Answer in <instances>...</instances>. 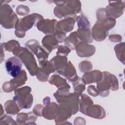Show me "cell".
I'll use <instances>...</instances> for the list:
<instances>
[{"instance_id": "cell-10", "label": "cell", "mask_w": 125, "mask_h": 125, "mask_svg": "<svg viewBox=\"0 0 125 125\" xmlns=\"http://www.w3.org/2000/svg\"><path fill=\"white\" fill-rule=\"evenodd\" d=\"M5 67L7 73L12 77H17L21 71V60L17 57H12L5 62Z\"/></svg>"}, {"instance_id": "cell-12", "label": "cell", "mask_w": 125, "mask_h": 125, "mask_svg": "<svg viewBox=\"0 0 125 125\" xmlns=\"http://www.w3.org/2000/svg\"><path fill=\"white\" fill-rule=\"evenodd\" d=\"M76 53L80 57H88L92 56L95 52V47L88 43L81 42L76 47Z\"/></svg>"}, {"instance_id": "cell-17", "label": "cell", "mask_w": 125, "mask_h": 125, "mask_svg": "<svg viewBox=\"0 0 125 125\" xmlns=\"http://www.w3.org/2000/svg\"><path fill=\"white\" fill-rule=\"evenodd\" d=\"M55 69L60 74H62L68 62L66 56L57 55L53 57L50 61Z\"/></svg>"}, {"instance_id": "cell-16", "label": "cell", "mask_w": 125, "mask_h": 125, "mask_svg": "<svg viewBox=\"0 0 125 125\" xmlns=\"http://www.w3.org/2000/svg\"><path fill=\"white\" fill-rule=\"evenodd\" d=\"M102 73L99 70H95L91 72H85L83 76L82 81L85 84L93 83H98L102 79Z\"/></svg>"}, {"instance_id": "cell-27", "label": "cell", "mask_w": 125, "mask_h": 125, "mask_svg": "<svg viewBox=\"0 0 125 125\" xmlns=\"http://www.w3.org/2000/svg\"><path fill=\"white\" fill-rule=\"evenodd\" d=\"M77 20L78 22V29L83 30L90 29V22L83 14H82L77 17Z\"/></svg>"}, {"instance_id": "cell-7", "label": "cell", "mask_w": 125, "mask_h": 125, "mask_svg": "<svg viewBox=\"0 0 125 125\" xmlns=\"http://www.w3.org/2000/svg\"><path fill=\"white\" fill-rule=\"evenodd\" d=\"M31 88L27 86L15 90L13 100L17 103L20 108H29L32 105L33 98L30 94Z\"/></svg>"}, {"instance_id": "cell-23", "label": "cell", "mask_w": 125, "mask_h": 125, "mask_svg": "<svg viewBox=\"0 0 125 125\" xmlns=\"http://www.w3.org/2000/svg\"><path fill=\"white\" fill-rule=\"evenodd\" d=\"M37 117L33 112H30L28 113H21L17 115V121L19 124H24L26 121H36Z\"/></svg>"}, {"instance_id": "cell-28", "label": "cell", "mask_w": 125, "mask_h": 125, "mask_svg": "<svg viewBox=\"0 0 125 125\" xmlns=\"http://www.w3.org/2000/svg\"><path fill=\"white\" fill-rule=\"evenodd\" d=\"M0 47H2L5 50L13 52L17 48L20 47V45L17 41L11 40L7 42L1 43Z\"/></svg>"}, {"instance_id": "cell-31", "label": "cell", "mask_w": 125, "mask_h": 125, "mask_svg": "<svg viewBox=\"0 0 125 125\" xmlns=\"http://www.w3.org/2000/svg\"><path fill=\"white\" fill-rule=\"evenodd\" d=\"M79 68L82 72H87L90 71L92 68V65L91 62L84 61L81 62L79 63Z\"/></svg>"}, {"instance_id": "cell-35", "label": "cell", "mask_w": 125, "mask_h": 125, "mask_svg": "<svg viewBox=\"0 0 125 125\" xmlns=\"http://www.w3.org/2000/svg\"><path fill=\"white\" fill-rule=\"evenodd\" d=\"M43 108V106L42 104H37L33 108V113L39 116H42V110Z\"/></svg>"}, {"instance_id": "cell-2", "label": "cell", "mask_w": 125, "mask_h": 125, "mask_svg": "<svg viewBox=\"0 0 125 125\" xmlns=\"http://www.w3.org/2000/svg\"><path fill=\"white\" fill-rule=\"evenodd\" d=\"M115 19L105 17L97 19L92 29V36L97 41H104L108 35V31L115 25Z\"/></svg>"}, {"instance_id": "cell-33", "label": "cell", "mask_w": 125, "mask_h": 125, "mask_svg": "<svg viewBox=\"0 0 125 125\" xmlns=\"http://www.w3.org/2000/svg\"><path fill=\"white\" fill-rule=\"evenodd\" d=\"M30 10L28 6L23 5H19L16 9L17 13L21 16H25L29 13Z\"/></svg>"}, {"instance_id": "cell-13", "label": "cell", "mask_w": 125, "mask_h": 125, "mask_svg": "<svg viewBox=\"0 0 125 125\" xmlns=\"http://www.w3.org/2000/svg\"><path fill=\"white\" fill-rule=\"evenodd\" d=\"M77 19L72 17H68L57 22L56 31L67 33L73 30Z\"/></svg>"}, {"instance_id": "cell-25", "label": "cell", "mask_w": 125, "mask_h": 125, "mask_svg": "<svg viewBox=\"0 0 125 125\" xmlns=\"http://www.w3.org/2000/svg\"><path fill=\"white\" fill-rule=\"evenodd\" d=\"M93 104V101L87 95L85 94L81 95V99L80 101V111L82 113L84 114L86 108Z\"/></svg>"}, {"instance_id": "cell-15", "label": "cell", "mask_w": 125, "mask_h": 125, "mask_svg": "<svg viewBox=\"0 0 125 125\" xmlns=\"http://www.w3.org/2000/svg\"><path fill=\"white\" fill-rule=\"evenodd\" d=\"M84 114L96 119H103L105 116V112L100 105L92 104L86 108Z\"/></svg>"}, {"instance_id": "cell-22", "label": "cell", "mask_w": 125, "mask_h": 125, "mask_svg": "<svg viewBox=\"0 0 125 125\" xmlns=\"http://www.w3.org/2000/svg\"><path fill=\"white\" fill-rule=\"evenodd\" d=\"M49 83L55 85L58 88L61 87H66L70 89V85L67 83L66 81L61 77L58 75H53L48 81Z\"/></svg>"}, {"instance_id": "cell-37", "label": "cell", "mask_w": 125, "mask_h": 125, "mask_svg": "<svg viewBox=\"0 0 125 125\" xmlns=\"http://www.w3.org/2000/svg\"><path fill=\"white\" fill-rule=\"evenodd\" d=\"M109 40L111 42H120L122 40V37H121L119 35H110L109 37Z\"/></svg>"}, {"instance_id": "cell-1", "label": "cell", "mask_w": 125, "mask_h": 125, "mask_svg": "<svg viewBox=\"0 0 125 125\" xmlns=\"http://www.w3.org/2000/svg\"><path fill=\"white\" fill-rule=\"evenodd\" d=\"M57 6L54 9V15L59 18L72 17L77 19L76 13L81 11V2L79 0L54 1Z\"/></svg>"}, {"instance_id": "cell-29", "label": "cell", "mask_w": 125, "mask_h": 125, "mask_svg": "<svg viewBox=\"0 0 125 125\" xmlns=\"http://www.w3.org/2000/svg\"><path fill=\"white\" fill-rule=\"evenodd\" d=\"M72 83L74 89V92L81 95L85 88V84L83 82L82 79L78 77L75 81L72 82Z\"/></svg>"}, {"instance_id": "cell-8", "label": "cell", "mask_w": 125, "mask_h": 125, "mask_svg": "<svg viewBox=\"0 0 125 125\" xmlns=\"http://www.w3.org/2000/svg\"><path fill=\"white\" fill-rule=\"evenodd\" d=\"M25 46L29 50L35 54L39 62L47 60L49 53L40 45L38 42L35 40H29L26 42Z\"/></svg>"}, {"instance_id": "cell-3", "label": "cell", "mask_w": 125, "mask_h": 125, "mask_svg": "<svg viewBox=\"0 0 125 125\" xmlns=\"http://www.w3.org/2000/svg\"><path fill=\"white\" fill-rule=\"evenodd\" d=\"M13 53L22 61L31 76L36 75L39 68L35 58L30 50L20 46L14 50Z\"/></svg>"}, {"instance_id": "cell-34", "label": "cell", "mask_w": 125, "mask_h": 125, "mask_svg": "<svg viewBox=\"0 0 125 125\" xmlns=\"http://www.w3.org/2000/svg\"><path fill=\"white\" fill-rule=\"evenodd\" d=\"M87 92L90 95L94 97H96L99 94V91L97 89H96L94 86L92 85L88 87Z\"/></svg>"}, {"instance_id": "cell-30", "label": "cell", "mask_w": 125, "mask_h": 125, "mask_svg": "<svg viewBox=\"0 0 125 125\" xmlns=\"http://www.w3.org/2000/svg\"><path fill=\"white\" fill-rule=\"evenodd\" d=\"M49 74L46 71L42 69V68L39 67L38 71L37 73L36 76L37 79L41 82H46L47 81Z\"/></svg>"}, {"instance_id": "cell-19", "label": "cell", "mask_w": 125, "mask_h": 125, "mask_svg": "<svg viewBox=\"0 0 125 125\" xmlns=\"http://www.w3.org/2000/svg\"><path fill=\"white\" fill-rule=\"evenodd\" d=\"M61 75L65 77L71 82H73L78 78L76 69L70 61L68 62Z\"/></svg>"}, {"instance_id": "cell-6", "label": "cell", "mask_w": 125, "mask_h": 125, "mask_svg": "<svg viewBox=\"0 0 125 125\" xmlns=\"http://www.w3.org/2000/svg\"><path fill=\"white\" fill-rule=\"evenodd\" d=\"M17 15L11 6L7 3L1 4L0 8V24L3 28L10 29L15 28L19 21Z\"/></svg>"}, {"instance_id": "cell-20", "label": "cell", "mask_w": 125, "mask_h": 125, "mask_svg": "<svg viewBox=\"0 0 125 125\" xmlns=\"http://www.w3.org/2000/svg\"><path fill=\"white\" fill-rule=\"evenodd\" d=\"M81 42L77 31L71 33L64 40L65 45L72 50L75 49L77 44Z\"/></svg>"}, {"instance_id": "cell-11", "label": "cell", "mask_w": 125, "mask_h": 125, "mask_svg": "<svg viewBox=\"0 0 125 125\" xmlns=\"http://www.w3.org/2000/svg\"><path fill=\"white\" fill-rule=\"evenodd\" d=\"M57 21L52 19H42L38 21L36 26L38 30L45 34H54L56 32Z\"/></svg>"}, {"instance_id": "cell-5", "label": "cell", "mask_w": 125, "mask_h": 125, "mask_svg": "<svg viewBox=\"0 0 125 125\" xmlns=\"http://www.w3.org/2000/svg\"><path fill=\"white\" fill-rule=\"evenodd\" d=\"M40 14L33 13L19 20L15 25V34L19 38L24 37L25 32L31 28L35 23L40 20L43 19Z\"/></svg>"}, {"instance_id": "cell-24", "label": "cell", "mask_w": 125, "mask_h": 125, "mask_svg": "<svg viewBox=\"0 0 125 125\" xmlns=\"http://www.w3.org/2000/svg\"><path fill=\"white\" fill-rule=\"evenodd\" d=\"M4 107L7 113L12 115L17 114L21 110L14 100H8L6 101L4 104Z\"/></svg>"}, {"instance_id": "cell-32", "label": "cell", "mask_w": 125, "mask_h": 125, "mask_svg": "<svg viewBox=\"0 0 125 125\" xmlns=\"http://www.w3.org/2000/svg\"><path fill=\"white\" fill-rule=\"evenodd\" d=\"M71 52V49L66 46L60 45L58 47V51L56 53L57 55L66 56Z\"/></svg>"}, {"instance_id": "cell-36", "label": "cell", "mask_w": 125, "mask_h": 125, "mask_svg": "<svg viewBox=\"0 0 125 125\" xmlns=\"http://www.w3.org/2000/svg\"><path fill=\"white\" fill-rule=\"evenodd\" d=\"M3 90L6 92H10L13 91V87L10 82H6L2 85Z\"/></svg>"}, {"instance_id": "cell-26", "label": "cell", "mask_w": 125, "mask_h": 125, "mask_svg": "<svg viewBox=\"0 0 125 125\" xmlns=\"http://www.w3.org/2000/svg\"><path fill=\"white\" fill-rule=\"evenodd\" d=\"M114 50L118 60L125 64V42H121L117 44Z\"/></svg>"}, {"instance_id": "cell-21", "label": "cell", "mask_w": 125, "mask_h": 125, "mask_svg": "<svg viewBox=\"0 0 125 125\" xmlns=\"http://www.w3.org/2000/svg\"><path fill=\"white\" fill-rule=\"evenodd\" d=\"M27 80L26 73L24 70H22L20 74L16 77L10 81V83L13 87L14 90L20 86H22L25 84V82Z\"/></svg>"}, {"instance_id": "cell-9", "label": "cell", "mask_w": 125, "mask_h": 125, "mask_svg": "<svg viewBox=\"0 0 125 125\" xmlns=\"http://www.w3.org/2000/svg\"><path fill=\"white\" fill-rule=\"evenodd\" d=\"M109 4L105 8L108 17L113 19L122 16L125 8V1H108Z\"/></svg>"}, {"instance_id": "cell-18", "label": "cell", "mask_w": 125, "mask_h": 125, "mask_svg": "<svg viewBox=\"0 0 125 125\" xmlns=\"http://www.w3.org/2000/svg\"><path fill=\"white\" fill-rule=\"evenodd\" d=\"M42 44L49 53L59 46V42L54 35H47L42 40Z\"/></svg>"}, {"instance_id": "cell-4", "label": "cell", "mask_w": 125, "mask_h": 125, "mask_svg": "<svg viewBox=\"0 0 125 125\" xmlns=\"http://www.w3.org/2000/svg\"><path fill=\"white\" fill-rule=\"evenodd\" d=\"M102 79L97 83V89L99 95L102 97H106L109 93V89L117 90L119 89L118 80L116 77L108 72H103Z\"/></svg>"}, {"instance_id": "cell-14", "label": "cell", "mask_w": 125, "mask_h": 125, "mask_svg": "<svg viewBox=\"0 0 125 125\" xmlns=\"http://www.w3.org/2000/svg\"><path fill=\"white\" fill-rule=\"evenodd\" d=\"M45 105V106L43 108L42 110V116L49 120L55 119L58 116V105L54 102H49Z\"/></svg>"}]
</instances>
